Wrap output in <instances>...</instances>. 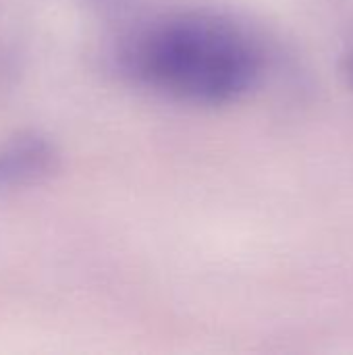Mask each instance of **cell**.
Returning a JSON list of instances; mask_svg holds the SVG:
<instances>
[{
	"instance_id": "cell-1",
	"label": "cell",
	"mask_w": 353,
	"mask_h": 355,
	"mask_svg": "<svg viewBox=\"0 0 353 355\" xmlns=\"http://www.w3.org/2000/svg\"><path fill=\"white\" fill-rule=\"evenodd\" d=\"M119 67L133 83L193 106H227L250 96L268 64L258 33L216 10L158 15L125 35Z\"/></svg>"
},
{
	"instance_id": "cell-2",
	"label": "cell",
	"mask_w": 353,
	"mask_h": 355,
	"mask_svg": "<svg viewBox=\"0 0 353 355\" xmlns=\"http://www.w3.org/2000/svg\"><path fill=\"white\" fill-rule=\"evenodd\" d=\"M56 168L58 150L37 131H17L0 141V196L35 187Z\"/></svg>"
},
{
	"instance_id": "cell-3",
	"label": "cell",
	"mask_w": 353,
	"mask_h": 355,
	"mask_svg": "<svg viewBox=\"0 0 353 355\" xmlns=\"http://www.w3.org/2000/svg\"><path fill=\"white\" fill-rule=\"evenodd\" d=\"M341 75H343L345 85L353 89V50H350L341 60Z\"/></svg>"
}]
</instances>
